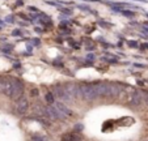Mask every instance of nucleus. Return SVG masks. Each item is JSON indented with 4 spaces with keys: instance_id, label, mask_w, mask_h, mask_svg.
<instances>
[{
    "instance_id": "2",
    "label": "nucleus",
    "mask_w": 148,
    "mask_h": 141,
    "mask_svg": "<svg viewBox=\"0 0 148 141\" xmlns=\"http://www.w3.org/2000/svg\"><path fill=\"white\" fill-rule=\"evenodd\" d=\"M29 107H30V106H29L28 98L24 97V95H21V97L17 99V102H16V111H17V114H20V115H25V114L28 112Z\"/></svg>"
},
{
    "instance_id": "19",
    "label": "nucleus",
    "mask_w": 148,
    "mask_h": 141,
    "mask_svg": "<svg viewBox=\"0 0 148 141\" xmlns=\"http://www.w3.org/2000/svg\"><path fill=\"white\" fill-rule=\"evenodd\" d=\"M134 67H138V68H144V64H140V63H135Z\"/></svg>"
},
{
    "instance_id": "18",
    "label": "nucleus",
    "mask_w": 148,
    "mask_h": 141,
    "mask_svg": "<svg viewBox=\"0 0 148 141\" xmlns=\"http://www.w3.org/2000/svg\"><path fill=\"white\" fill-rule=\"evenodd\" d=\"M12 34H13L14 37H18V35H21V31H20V30H13V33H12Z\"/></svg>"
},
{
    "instance_id": "22",
    "label": "nucleus",
    "mask_w": 148,
    "mask_h": 141,
    "mask_svg": "<svg viewBox=\"0 0 148 141\" xmlns=\"http://www.w3.org/2000/svg\"><path fill=\"white\" fill-rule=\"evenodd\" d=\"M7 21H9V22H13V17H8V18H7Z\"/></svg>"
},
{
    "instance_id": "12",
    "label": "nucleus",
    "mask_w": 148,
    "mask_h": 141,
    "mask_svg": "<svg viewBox=\"0 0 148 141\" xmlns=\"http://www.w3.org/2000/svg\"><path fill=\"white\" fill-rule=\"evenodd\" d=\"M55 106H56V108H58V110L60 111V112L66 116V118H67V116H72V115H73L72 111H71L70 108H68L67 106L64 105V103H62V102H56V103H55Z\"/></svg>"
},
{
    "instance_id": "1",
    "label": "nucleus",
    "mask_w": 148,
    "mask_h": 141,
    "mask_svg": "<svg viewBox=\"0 0 148 141\" xmlns=\"http://www.w3.org/2000/svg\"><path fill=\"white\" fill-rule=\"evenodd\" d=\"M79 98L85 101H95L98 98L96 84H81L79 85Z\"/></svg>"
},
{
    "instance_id": "17",
    "label": "nucleus",
    "mask_w": 148,
    "mask_h": 141,
    "mask_svg": "<svg viewBox=\"0 0 148 141\" xmlns=\"http://www.w3.org/2000/svg\"><path fill=\"white\" fill-rule=\"evenodd\" d=\"M79 8L80 9H84V11H90V8L88 5H79Z\"/></svg>"
},
{
    "instance_id": "27",
    "label": "nucleus",
    "mask_w": 148,
    "mask_h": 141,
    "mask_svg": "<svg viewBox=\"0 0 148 141\" xmlns=\"http://www.w3.org/2000/svg\"><path fill=\"white\" fill-rule=\"evenodd\" d=\"M145 16H147V17H148V13H145Z\"/></svg>"
},
{
    "instance_id": "26",
    "label": "nucleus",
    "mask_w": 148,
    "mask_h": 141,
    "mask_svg": "<svg viewBox=\"0 0 148 141\" xmlns=\"http://www.w3.org/2000/svg\"><path fill=\"white\" fill-rule=\"evenodd\" d=\"M143 30H144V31H147V33H148V29H147V28H143Z\"/></svg>"
},
{
    "instance_id": "25",
    "label": "nucleus",
    "mask_w": 148,
    "mask_h": 141,
    "mask_svg": "<svg viewBox=\"0 0 148 141\" xmlns=\"http://www.w3.org/2000/svg\"><path fill=\"white\" fill-rule=\"evenodd\" d=\"M145 102H147V105H148V94H147V97H145Z\"/></svg>"
},
{
    "instance_id": "21",
    "label": "nucleus",
    "mask_w": 148,
    "mask_h": 141,
    "mask_svg": "<svg viewBox=\"0 0 148 141\" xmlns=\"http://www.w3.org/2000/svg\"><path fill=\"white\" fill-rule=\"evenodd\" d=\"M83 129V125H77V127H76V131H81Z\"/></svg>"
},
{
    "instance_id": "20",
    "label": "nucleus",
    "mask_w": 148,
    "mask_h": 141,
    "mask_svg": "<svg viewBox=\"0 0 148 141\" xmlns=\"http://www.w3.org/2000/svg\"><path fill=\"white\" fill-rule=\"evenodd\" d=\"M129 43H130V47H138V43H136V42H129Z\"/></svg>"
},
{
    "instance_id": "13",
    "label": "nucleus",
    "mask_w": 148,
    "mask_h": 141,
    "mask_svg": "<svg viewBox=\"0 0 148 141\" xmlns=\"http://www.w3.org/2000/svg\"><path fill=\"white\" fill-rule=\"evenodd\" d=\"M121 13H122L123 16H126V17H130V18L135 17V13L132 11H126V9H122V12H121Z\"/></svg>"
},
{
    "instance_id": "14",
    "label": "nucleus",
    "mask_w": 148,
    "mask_h": 141,
    "mask_svg": "<svg viewBox=\"0 0 148 141\" xmlns=\"http://www.w3.org/2000/svg\"><path fill=\"white\" fill-rule=\"evenodd\" d=\"M46 101H47L49 103H53L54 102V94L53 93H47V94H46Z\"/></svg>"
},
{
    "instance_id": "4",
    "label": "nucleus",
    "mask_w": 148,
    "mask_h": 141,
    "mask_svg": "<svg viewBox=\"0 0 148 141\" xmlns=\"http://www.w3.org/2000/svg\"><path fill=\"white\" fill-rule=\"evenodd\" d=\"M142 99H143L142 91L134 90L131 94H129V97H127V99H126V103L132 105V106H139L140 103H142Z\"/></svg>"
},
{
    "instance_id": "28",
    "label": "nucleus",
    "mask_w": 148,
    "mask_h": 141,
    "mask_svg": "<svg viewBox=\"0 0 148 141\" xmlns=\"http://www.w3.org/2000/svg\"><path fill=\"white\" fill-rule=\"evenodd\" d=\"M87 1H88V0H87Z\"/></svg>"
},
{
    "instance_id": "5",
    "label": "nucleus",
    "mask_w": 148,
    "mask_h": 141,
    "mask_svg": "<svg viewBox=\"0 0 148 141\" xmlns=\"http://www.w3.org/2000/svg\"><path fill=\"white\" fill-rule=\"evenodd\" d=\"M54 95L58 97V98H60V99H63L64 102H70V101H72L71 97L67 94V91H66L64 85H55L54 86Z\"/></svg>"
},
{
    "instance_id": "23",
    "label": "nucleus",
    "mask_w": 148,
    "mask_h": 141,
    "mask_svg": "<svg viewBox=\"0 0 148 141\" xmlns=\"http://www.w3.org/2000/svg\"><path fill=\"white\" fill-rule=\"evenodd\" d=\"M30 11H34V12H38V9L34 8V7H30Z\"/></svg>"
},
{
    "instance_id": "11",
    "label": "nucleus",
    "mask_w": 148,
    "mask_h": 141,
    "mask_svg": "<svg viewBox=\"0 0 148 141\" xmlns=\"http://www.w3.org/2000/svg\"><path fill=\"white\" fill-rule=\"evenodd\" d=\"M121 91V86L114 82H109V98H118V94Z\"/></svg>"
},
{
    "instance_id": "6",
    "label": "nucleus",
    "mask_w": 148,
    "mask_h": 141,
    "mask_svg": "<svg viewBox=\"0 0 148 141\" xmlns=\"http://www.w3.org/2000/svg\"><path fill=\"white\" fill-rule=\"evenodd\" d=\"M47 118L49 119H53V120H62V119H66V116L60 112V111L56 108V106H47Z\"/></svg>"
},
{
    "instance_id": "10",
    "label": "nucleus",
    "mask_w": 148,
    "mask_h": 141,
    "mask_svg": "<svg viewBox=\"0 0 148 141\" xmlns=\"http://www.w3.org/2000/svg\"><path fill=\"white\" fill-rule=\"evenodd\" d=\"M3 93L5 94L7 97L11 98L12 93H13V77H5V84L3 88Z\"/></svg>"
},
{
    "instance_id": "7",
    "label": "nucleus",
    "mask_w": 148,
    "mask_h": 141,
    "mask_svg": "<svg viewBox=\"0 0 148 141\" xmlns=\"http://www.w3.org/2000/svg\"><path fill=\"white\" fill-rule=\"evenodd\" d=\"M64 89L72 101L76 99V98H79V85H76V84H73V82H66Z\"/></svg>"
},
{
    "instance_id": "8",
    "label": "nucleus",
    "mask_w": 148,
    "mask_h": 141,
    "mask_svg": "<svg viewBox=\"0 0 148 141\" xmlns=\"http://www.w3.org/2000/svg\"><path fill=\"white\" fill-rule=\"evenodd\" d=\"M32 110H33L34 114H37V115H39V116H47V108L42 105L41 102L33 103V105H32Z\"/></svg>"
},
{
    "instance_id": "3",
    "label": "nucleus",
    "mask_w": 148,
    "mask_h": 141,
    "mask_svg": "<svg viewBox=\"0 0 148 141\" xmlns=\"http://www.w3.org/2000/svg\"><path fill=\"white\" fill-rule=\"evenodd\" d=\"M24 93V82L18 78H13V93H12V99H18Z\"/></svg>"
},
{
    "instance_id": "9",
    "label": "nucleus",
    "mask_w": 148,
    "mask_h": 141,
    "mask_svg": "<svg viewBox=\"0 0 148 141\" xmlns=\"http://www.w3.org/2000/svg\"><path fill=\"white\" fill-rule=\"evenodd\" d=\"M96 85H97L98 97H109V82H98Z\"/></svg>"
},
{
    "instance_id": "16",
    "label": "nucleus",
    "mask_w": 148,
    "mask_h": 141,
    "mask_svg": "<svg viewBox=\"0 0 148 141\" xmlns=\"http://www.w3.org/2000/svg\"><path fill=\"white\" fill-rule=\"evenodd\" d=\"M30 94L34 95V97H37V95H38V89H33V90L30 91Z\"/></svg>"
},
{
    "instance_id": "24",
    "label": "nucleus",
    "mask_w": 148,
    "mask_h": 141,
    "mask_svg": "<svg viewBox=\"0 0 148 141\" xmlns=\"http://www.w3.org/2000/svg\"><path fill=\"white\" fill-rule=\"evenodd\" d=\"M136 1H143V3H147V0H136Z\"/></svg>"
},
{
    "instance_id": "15",
    "label": "nucleus",
    "mask_w": 148,
    "mask_h": 141,
    "mask_svg": "<svg viewBox=\"0 0 148 141\" xmlns=\"http://www.w3.org/2000/svg\"><path fill=\"white\" fill-rule=\"evenodd\" d=\"M32 138H33L34 141H47V138L46 137H41V136H33Z\"/></svg>"
}]
</instances>
